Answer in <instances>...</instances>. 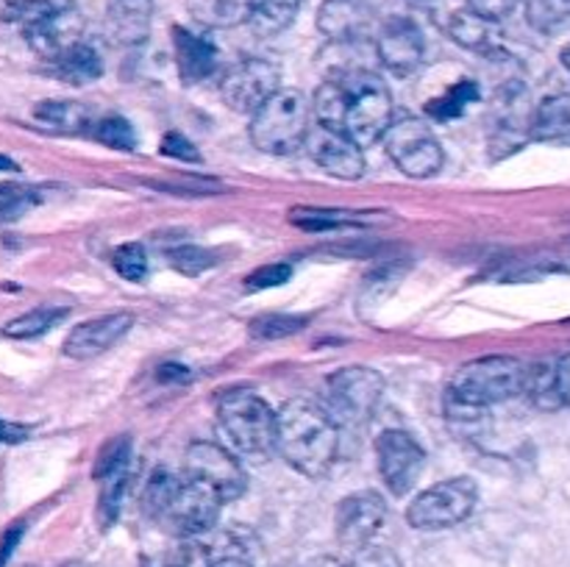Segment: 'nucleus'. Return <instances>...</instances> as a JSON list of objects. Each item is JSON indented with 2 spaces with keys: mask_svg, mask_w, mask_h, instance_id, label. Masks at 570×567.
I'll list each match as a JSON object with an SVG mask.
<instances>
[{
  "mask_svg": "<svg viewBox=\"0 0 570 567\" xmlns=\"http://www.w3.org/2000/svg\"><path fill=\"white\" fill-rule=\"evenodd\" d=\"M312 117L343 131L360 148H371L382 142L384 131L395 120L393 92L382 76L365 67L337 70L315 89Z\"/></svg>",
  "mask_w": 570,
  "mask_h": 567,
  "instance_id": "obj_1",
  "label": "nucleus"
},
{
  "mask_svg": "<svg viewBox=\"0 0 570 567\" xmlns=\"http://www.w3.org/2000/svg\"><path fill=\"white\" fill-rule=\"evenodd\" d=\"M382 142L387 148V156L404 176L432 178L443 170V145L434 137L432 128L417 120V117H401V120L390 122Z\"/></svg>",
  "mask_w": 570,
  "mask_h": 567,
  "instance_id": "obj_9",
  "label": "nucleus"
},
{
  "mask_svg": "<svg viewBox=\"0 0 570 567\" xmlns=\"http://www.w3.org/2000/svg\"><path fill=\"white\" fill-rule=\"evenodd\" d=\"M259 0H187V11L204 28H237L250 20Z\"/></svg>",
  "mask_w": 570,
  "mask_h": 567,
  "instance_id": "obj_22",
  "label": "nucleus"
},
{
  "mask_svg": "<svg viewBox=\"0 0 570 567\" xmlns=\"http://www.w3.org/2000/svg\"><path fill=\"white\" fill-rule=\"evenodd\" d=\"M206 567H254L250 561L239 559V556H226V559H217V561H209Z\"/></svg>",
  "mask_w": 570,
  "mask_h": 567,
  "instance_id": "obj_45",
  "label": "nucleus"
},
{
  "mask_svg": "<svg viewBox=\"0 0 570 567\" xmlns=\"http://www.w3.org/2000/svg\"><path fill=\"white\" fill-rule=\"evenodd\" d=\"M387 520V500L376 489H360L343 498L334 511L337 543L348 550H360L373 543L379 528Z\"/></svg>",
  "mask_w": 570,
  "mask_h": 567,
  "instance_id": "obj_13",
  "label": "nucleus"
},
{
  "mask_svg": "<svg viewBox=\"0 0 570 567\" xmlns=\"http://www.w3.org/2000/svg\"><path fill=\"white\" fill-rule=\"evenodd\" d=\"M22 531H26V526H22V523H14V526L6 528V534L0 537V567L11 559V554H14V548L20 545V539H22Z\"/></svg>",
  "mask_w": 570,
  "mask_h": 567,
  "instance_id": "obj_42",
  "label": "nucleus"
},
{
  "mask_svg": "<svg viewBox=\"0 0 570 567\" xmlns=\"http://www.w3.org/2000/svg\"><path fill=\"white\" fill-rule=\"evenodd\" d=\"M479 500V487L473 478L456 476L423 489L412 498L406 509V523L417 531H443L465 523Z\"/></svg>",
  "mask_w": 570,
  "mask_h": 567,
  "instance_id": "obj_8",
  "label": "nucleus"
},
{
  "mask_svg": "<svg viewBox=\"0 0 570 567\" xmlns=\"http://www.w3.org/2000/svg\"><path fill=\"white\" fill-rule=\"evenodd\" d=\"M50 64H53L56 76L61 81L72 83V87H83V83H92L104 76V61H100L98 50L87 42H78L72 48H67Z\"/></svg>",
  "mask_w": 570,
  "mask_h": 567,
  "instance_id": "obj_23",
  "label": "nucleus"
},
{
  "mask_svg": "<svg viewBox=\"0 0 570 567\" xmlns=\"http://www.w3.org/2000/svg\"><path fill=\"white\" fill-rule=\"evenodd\" d=\"M167 259H170V265L176 267V270L187 272V276H198V272L215 267V253L200 248V245H181V248H173L170 253H167Z\"/></svg>",
  "mask_w": 570,
  "mask_h": 567,
  "instance_id": "obj_37",
  "label": "nucleus"
},
{
  "mask_svg": "<svg viewBox=\"0 0 570 567\" xmlns=\"http://www.w3.org/2000/svg\"><path fill=\"white\" fill-rule=\"evenodd\" d=\"M379 476L395 498L410 493L426 467V450L404 428H387L376 437Z\"/></svg>",
  "mask_w": 570,
  "mask_h": 567,
  "instance_id": "obj_12",
  "label": "nucleus"
},
{
  "mask_svg": "<svg viewBox=\"0 0 570 567\" xmlns=\"http://www.w3.org/2000/svg\"><path fill=\"white\" fill-rule=\"evenodd\" d=\"M527 20L534 31H557L570 22V0H529Z\"/></svg>",
  "mask_w": 570,
  "mask_h": 567,
  "instance_id": "obj_30",
  "label": "nucleus"
},
{
  "mask_svg": "<svg viewBox=\"0 0 570 567\" xmlns=\"http://www.w3.org/2000/svg\"><path fill=\"white\" fill-rule=\"evenodd\" d=\"M159 150L165 156H173V159H178V161H189V165H200V161H204L198 153V145H193L187 137H184V133H178V131H167L165 137H161Z\"/></svg>",
  "mask_w": 570,
  "mask_h": 567,
  "instance_id": "obj_39",
  "label": "nucleus"
},
{
  "mask_svg": "<svg viewBox=\"0 0 570 567\" xmlns=\"http://www.w3.org/2000/svg\"><path fill=\"white\" fill-rule=\"evenodd\" d=\"M560 61H562V64H566V70H570V42L566 44V48H562V53H560Z\"/></svg>",
  "mask_w": 570,
  "mask_h": 567,
  "instance_id": "obj_48",
  "label": "nucleus"
},
{
  "mask_svg": "<svg viewBox=\"0 0 570 567\" xmlns=\"http://www.w3.org/2000/svg\"><path fill=\"white\" fill-rule=\"evenodd\" d=\"M371 26L365 0H323L317 9V31L332 42H354Z\"/></svg>",
  "mask_w": 570,
  "mask_h": 567,
  "instance_id": "obj_19",
  "label": "nucleus"
},
{
  "mask_svg": "<svg viewBox=\"0 0 570 567\" xmlns=\"http://www.w3.org/2000/svg\"><path fill=\"white\" fill-rule=\"evenodd\" d=\"M449 37L454 39L456 44H462V48L476 50V53H493L495 42H499L495 22L473 14L471 9H462V11H454V14H451Z\"/></svg>",
  "mask_w": 570,
  "mask_h": 567,
  "instance_id": "obj_24",
  "label": "nucleus"
},
{
  "mask_svg": "<svg viewBox=\"0 0 570 567\" xmlns=\"http://www.w3.org/2000/svg\"><path fill=\"white\" fill-rule=\"evenodd\" d=\"M173 56H176L178 76L184 83H200L215 76L220 50L204 33H195L184 26H173Z\"/></svg>",
  "mask_w": 570,
  "mask_h": 567,
  "instance_id": "obj_18",
  "label": "nucleus"
},
{
  "mask_svg": "<svg viewBox=\"0 0 570 567\" xmlns=\"http://www.w3.org/2000/svg\"><path fill=\"white\" fill-rule=\"evenodd\" d=\"M376 53L379 61L395 76L415 72L421 67L423 53H426V39H423L421 26L410 17H390L376 33Z\"/></svg>",
  "mask_w": 570,
  "mask_h": 567,
  "instance_id": "obj_16",
  "label": "nucleus"
},
{
  "mask_svg": "<svg viewBox=\"0 0 570 567\" xmlns=\"http://www.w3.org/2000/svg\"><path fill=\"white\" fill-rule=\"evenodd\" d=\"M306 315H262L250 320V337L254 339H282L293 337L301 328H306Z\"/></svg>",
  "mask_w": 570,
  "mask_h": 567,
  "instance_id": "obj_34",
  "label": "nucleus"
},
{
  "mask_svg": "<svg viewBox=\"0 0 570 567\" xmlns=\"http://www.w3.org/2000/svg\"><path fill=\"white\" fill-rule=\"evenodd\" d=\"M273 448L301 476L321 478L340 454V426L317 400L295 398L276 411Z\"/></svg>",
  "mask_w": 570,
  "mask_h": 567,
  "instance_id": "obj_2",
  "label": "nucleus"
},
{
  "mask_svg": "<svg viewBox=\"0 0 570 567\" xmlns=\"http://www.w3.org/2000/svg\"><path fill=\"white\" fill-rule=\"evenodd\" d=\"M304 3L306 0H259L248 20L250 31L259 39L278 37V33L293 26Z\"/></svg>",
  "mask_w": 570,
  "mask_h": 567,
  "instance_id": "obj_25",
  "label": "nucleus"
},
{
  "mask_svg": "<svg viewBox=\"0 0 570 567\" xmlns=\"http://www.w3.org/2000/svg\"><path fill=\"white\" fill-rule=\"evenodd\" d=\"M384 395L382 372L373 367L351 365L340 367L323 384V392L317 404L326 409V415L340 428H356L371 420L379 409V400Z\"/></svg>",
  "mask_w": 570,
  "mask_h": 567,
  "instance_id": "obj_6",
  "label": "nucleus"
},
{
  "mask_svg": "<svg viewBox=\"0 0 570 567\" xmlns=\"http://www.w3.org/2000/svg\"><path fill=\"white\" fill-rule=\"evenodd\" d=\"M515 3L518 0H468V9H471L473 14L484 17V20L499 22V20H504V17L512 14Z\"/></svg>",
  "mask_w": 570,
  "mask_h": 567,
  "instance_id": "obj_41",
  "label": "nucleus"
},
{
  "mask_svg": "<svg viewBox=\"0 0 570 567\" xmlns=\"http://www.w3.org/2000/svg\"><path fill=\"white\" fill-rule=\"evenodd\" d=\"M304 567H345V565L340 559H334V556H315V559L306 561Z\"/></svg>",
  "mask_w": 570,
  "mask_h": 567,
  "instance_id": "obj_46",
  "label": "nucleus"
},
{
  "mask_svg": "<svg viewBox=\"0 0 570 567\" xmlns=\"http://www.w3.org/2000/svg\"><path fill=\"white\" fill-rule=\"evenodd\" d=\"M6 6H17V3H31V0H3Z\"/></svg>",
  "mask_w": 570,
  "mask_h": 567,
  "instance_id": "obj_49",
  "label": "nucleus"
},
{
  "mask_svg": "<svg viewBox=\"0 0 570 567\" xmlns=\"http://www.w3.org/2000/svg\"><path fill=\"white\" fill-rule=\"evenodd\" d=\"M301 148L321 170H326L334 178L356 181L365 172V153H362L360 145L337 128L323 126V122H312Z\"/></svg>",
  "mask_w": 570,
  "mask_h": 567,
  "instance_id": "obj_14",
  "label": "nucleus"
},
{
  "mask_svg": "<svg viewBox=\"0 0 570 567\" xmlns=\"http://www.w3.org/2000/svg\"><path fill=\"white\" fill-rule=\"evenodd\" d=\"M0 172H20L17 161H11L9 156H0Z\"/></svg>",
  "mask_w": 570,
  "mask_h": 567,
  "instance_id": "obj_47",
  "label": "nucleus"
},
{
  "mask_svg": "<svg viewBox=\"0 0 570 567\" xmlns=\"http://www.w3.org/2000/svg\"><path fill=\"white\" fill-rule=\"evenodd\" d=\"M33 117L61 133H83L87 128H92L87 106L72 103V100H42L33 109Z\"/></svg>",
  "mask_w": 570,
  "mask_h": 567,
  "instance_id": "obj_26",
  "label": "nucleus"
},
{
  "mask_svg": "<svg viewBox=\"0 0 570 567\" xmlns=\"http://www.w3.org/2000/svg\"><path fill=\"white\" fill-rule=\"evenodd\" d=\"M67 315H70V309H67V306H37V309L26 311V315H20V317H14V320L6 322L3 334L9 339L42 337V334H48L50 328L59 326Z\"/></svg>",
  "mask_w": 570,
  "mask_h": 567,
  "instance_id": "obj_27",
  "label": "nucleus"
},
{
  "mask_svg": "<svg viewBox=\"0 0 570 567\" xmlns=\"http://www.w3.org/2000/svg\"><path fill=\"white\" fill-rule=\"evenodd\" d=\"M92 133H95V139H98V142H104L106 148H111V150H134L137 148V131H134V126L131 122L126 120V117H120V115H109V117H104V120L100 122H95L92 126Z\"/></svg>",
  "mask_w": 570,
  "mask_h": 567,
  "instance_id": "obj_32",
  "label": "nucleus"
},
{
  "mask_svg": "<svg viewBox=\"0 0 570 567\" xmlns=\"http://www.w3.org/2000/svg\"><path fill=\"white\" fill-rule=\"evenodd\" d=\"M31 428L20 426V422H9L0 417V445H14V442H26Z\"/></svg>",
  "mask_w": 570,
  "mask_h": 567,
  "instance_id": "obj_44",
  "label": "nucleus"
},
{
  "mask_svg": "<svg viewBox=\"0 0 570 567\" xmlns=\"http://www.w3.org/2000/svg\"><path fill=\"white\" fill-rule=\"evenodd\" d=\"M523 392L534 400V406L540 409H557L560 404V395H557V378L554 370L549 365H534L527 367V384H523Z\"/></svg>",
  "mask_w": 570,
  "mask_h": 567,
  "instance_id": "obj_31",
  "label": "nucleus"
},
{
  "mask_svg": "<svg viewBox=\"0 0 570 567\" xmlns=\"http://www.w3.org/2000/svg\"><path fill=\"white\" fill-rule=\"evenodd\" d=\"M278 89H282V70L271 59L259 56L239 59L220 78L223 103L237 115H254Z\"/></svg>",
  "mask_w": 570,
  "mask_h": 567,
  "instance_id": "obj_10",
  "label": "nucleus"
},
{
  "mask_svg": "<svg viewBox=\"0 0 570 567\" xmlns=\"http://www.w3.org/2000/svg\"><path fill=\"white\" fill-rule=\"evenodd\" d=\"M22 33H26L28 44H31L39 56L53 61L56 56L65 53L67 48L81 42L83 17L72 3H53V0H50L48 9H45L37 20L28 22V26L22 28Z\"/></svg>",
  "mask_w": 570,
  "mask_h": 567,
  "instance_id": "obj_15",
  "label": "nucleus"
},
{
  "mask_svg": "<svg viewBox=\"0 0 570 567\" xmlns=\"http://www.w3.org/2000/svg\"><path fill=\"white\" fill-rule=\"evenodd\" d=\"M532 139L546 145H562L570 148V94H549L543 103L538 106L532 120Z\"/></svg>",
  "mask_w": 570,
  "mask_h": 567,
  "instance_id": "obj_21",
  "label": "nucleus"
},
{
  "mask_svg": "<svg viewBox=\"0 0 570 567\" xmlns=\"http://www.w3.org/2000/svg\"><path fill=\"white\" fill-rule=\"evenodd\" d=\"M65 567H89V565H83V561H67Z\"/></svg>",
  "mask_w": 570,
  "mask_h": 567,
  "instance_id": "obj_50",
  "label": "nucleus"
},
{
  "mask_svg": "<svg viewBox=\"0 0 570 567\" xmlns=\"http://www.w3.org/2000/svg\"><path fill=\"white\" fill-rule=\"evenodd\" d=\"M482 98L479 92V83L476 81H456L454 87L445 89L440 98H432L426 103V115L434 117V120L445 122V120H456L468 111V106H473L476 100Z\"/></svg>",
  "mask_w": 570,
  "mask_h": 567,
  "instance_id": "obj_28",
  "label": "nucleus"
},
{
  "mask_svg": "<svg viewBox=\"0 0 570 567\" xmlns=\"http://www.w3.org/2000/svg\"><path fill=\"white\" fill-rule=\"evenodd\" d=\"M217 422L239 454L259 456L273 448L276 411L254 389H228L217 398Z\"/></svg>",
  "mask_w": 570,
  "mask_h": 567,
  "instance_id": "obj_7",
  "label": "nucleus"
},
{
  "mask_svg": "<svg viewBox=\"0 0 570 567\" xmlns=\"http://www.w3.org/2000/svg\"><path fill=\"white\" fill-rule=\"evenodd\" d=\"M362 215H354V211L343 209H293L289 211V222L304 231H334V228L345 226H360Z\"/></svg>",
  "mask_w": 570,
  "mask_h": 567,
  "instance_id": "obj_29",
  "label": "nucleus"
},
{
  "mask_svg": "<svg viewBox=\"0 0 570 567\" xmlns=\"http://www.w3.org/2000/svg\"><path fill=\"white\" fill-rule=\"evenodd\" d=\"M312 126V100L301 89L282 87L250 115V142L271 156H287L304 145Z\"/></svg>",
  "mask_w": 570,
  "mask_h": 567,
  "instance_id": "obj_4",
  "label": "nucleus"
},
{
  "mask_svg": "<svg viewBox=\"0 0 570 567\" xmlns=\"http://www.w3.org/2000/svg\"><path fill=\"white\" fill-rule=\"evenodd\" d=\"M131 465V437L120 434V437H111L104 448L98 450V459H95V478L104 481L106 476H115V472L128 470Z\"/></svg>",
  "mask_w": 570,
  "mask_h": 567,
  "instance_id": "obj_33",
  "label": "nucleus"
},
{
  "mask_svg": "<svg viewBox=\"0 0 570 567\" xmlns=\"http://www.w3.org/2000/svg\"><path fill=\"white\" fill-rule=\"evenodd\" d=\"M109 33L117 44H142L150 37L154 22V0H109L106 9Z\"/></svg>",
  "mask_w": 570,
  "mask_h": 567,
  "instance_id": "obj_20",
  "label": "nucleus"
},
{
  "mask_svg": "<svg viewBox=\"0 0 570 567\" xmlns=\"http://www.w3.org/2000/svg\"><path fill=\"white\" fill-rule=\"evenodd\" d=\"M554 378H557V395H560V404L570 409V354L562 356L560 365L554 367Z\"/></svg>",
  "mask_w": 570,
  "mask_h": 567,
  "instance_id": "obj_43",
  "label": "nucleus"
},
{
  "mask_svg": "<svg viewBox=\"0 0 570 567\" xmlns=\"http://www.w3.org/2000/svg\"><path fill=\"white\" fill-rule=\"evenodd\" d=\"M131 328V311H115V315L92 317V320L72 328L61 350H65V356H70V359H92V356H100L106 354V350L115 348Z\"/></svg>",
  "mask_w": 570,
  "mask_h": 567,
  "instance_id": "obj_17",
  "label": "nucleus"
},
{
  "mask_svg": "<svg viewBox=\"0 0 570 567\" xmlns=\"http://www.w3.org/2000/svg\"><path fill=\"white\" fill-rule=\"evenodd\" d=\"M289 276H293V267L284 265V261H276V265H265L259 267V270L250 272V276L245 278V284H248V289H273L282 287L284 281H289Z\"/></svg>",
  "mask_w": 570,
  "mask_h": 567,
  "instance_id": "obj_40",
  "label": "nucleus"
},
{
  "mask_svg": "<svg viewBox=\"0 0 570 567\" xmlns=\"http://www.w3.org/2000/svg\"><path fill=\"white\" fill-rule=\"evenodd\" d=\"M345 567H404L401 565L399 554L390 550L387 545H365V548L354 550L351 561Z\"/></svg>",
  "mask_w": 570,
  "mask_h": 567,
  "instance_id": "obj_38",
  "label": "nucleus"
},
{
  "mask_svg": "<svg viewBox=\"0 0 570 567\" xmlns=\"http://www.w3.org/2000/svg\"><path fill=\"white\" fill-rule=\"evenodd\" d=\"M145 511L178 537H198L217 526L223 500L187 472L159 470L142 495Z\"/></svg>",
  "mask_w": 570,
  "mask_h": 567,
  "instance_id": "obj_3",
  "label": "nucleus"
},
{
  "mask_svg": "<svg viewBox=\"0 0 570 567\" xmlns=\"http://www.w3.org/2000/svg\"><path fill=\"white\" fill-rule=\"evenodd\" d=\"M184 472L215 489L223 504L239 498L245 493V484H248V476H245L237 456L226 445L212 442V439H198V442L189 445L187 454H184Z\"/></svg>",
  "mask_w": 570,
  "mask_h": 567,
  "instance_id": "obj_11",
  "label": "nucleus"
},
{
  "mask_svg": "<svg viewBox=\"0 0 570 567\" xmlns=\"http://www.w3.org/2000/svg\"><path fill=\"white\" fill-rule=\"evenodd\" d=\"M111 265H115L117 276L126 278V281H145L148 276V253L139 242H126L111 253Z\"/></svg>",
  "mask_w": 570,
  "mask_h": 567,
  "instance_id": "obj_36",
  "label": "nucleus"
},
{
  "mask_svg": "<svg viewBox=\"0 0 570 567\" xmlns=\"http://www.w3.org/2000/svg\"><path fill=\"white\" fill-rule=\"evenodd\" d=\"M523 384H527V365L515 356H482V359L465 361L454 372L449 384V398L488 409V406L523 395Z\"/></svg>",
  "mask_w": 570,
  "mask_h": 567,
  "instance_id": "obj_5",
  "label": "nucleus"
},
{
  "mask_svg": "<svg viewBox=\"0 0 570 567\" xmlns=\"http://www.w3.org/2000/svg\"><path fill=\"white\" fill-rule=\"evenodd\" d=\"M128 481H131L128 470H120L115 472V476L104 478V489H100V500H98V520L104 528H109L111 523L117 520V515H120Z\"/></svg>",
  "mask_w": 570,
  "mask_h": 567,
  "instance_id": "obj_35",
  "label": "nucleus"
}]
</instances>
